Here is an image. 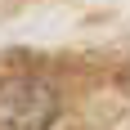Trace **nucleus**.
<instances>
[{
    "label": "nucleus",
    "instance_id": "obj_1",
    "mask_svg": "<svg viewBox=\"0 0 130 130\" xmlns=\"http://www.w3.org/2000/svg\"><path fill=\"white\" fill-rule=\"evenodd\" d=\"M58 117V94L40 76H5L0 81V130H50Z\"/></svg>",
    "mask_w": 130,
    "mask_h": 130
}]
</instances>
